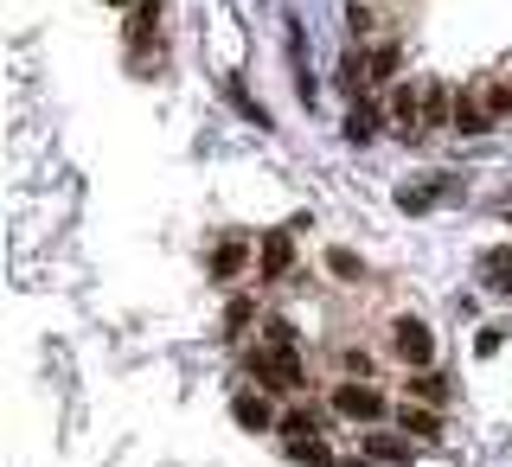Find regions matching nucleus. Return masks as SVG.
I'll return each mask as SVG.
<instances>
[{"label":"nucleus","instance_id":"obj_1","mask_svg":"<svg viewBox=\"0 0 512 467\" xmlns=\"http://www.w3.org/2000/svg\"><path fill=\"white\" fill-rule=\"evenodd\" d=\"M244 365H250V378L263 384V391H301V384H308V372H301V359H295V346H276V340L256 346Z\"/></svg>","mask_w":512,"mask_h":467},{"label":"nucleus","instance_id":"obj_2","mask_svg":"<svg viewBox=\"0 0 512 467\" xmlns=\"http://www.w3.org/2000/svg\"><path fill=\"white\" fill-rule=\"evenodd\" d=\"M391 346H397V359H404V365H416V372L436 365V333H429L423 320H410V314L391 320Z\"/></svg>","mask_w":512,"mask_h":467},{"label":"nucleus","instance_id":"obj_3","mask_svg":"<svg viewBox=\"0 0 512 467\" xmlns=\"http://www.w3.org/2000/svg\"><path fill=\"white\" fill-rule=\"evenodd\" d=\"M384 116H391L397 135H423V84H397L384 96Z\"/></svg>","mask_w":512,"mask_h":467},{"label":"nucleus","instance_id":"obj_4","mask_svg":"<svg viewBox=\"0 0 512 467\" xmlns=\"http://www.w3.org/2000/svg\"><path fill=\"white\" fill-rule=\"evenodd\" d=\"M333 410L352 416V423H378V416H384V397L359 378V384H340V391H333Z\"/></svg>","mask_w":512,"mask_h":467},{"label":"nucleus","instance_id":"obj_5","mask_svg":"<svg viewBox=\"0 0 512 467\" xmlns=\"http://www.w3.org/2000/svg\"><path fill=\"white\" fill-rule=\"evenodd\" d=\"M448 192H455V180H448V173H429V180H404V186H397V205H404V212H429L436 199H448Z\"/></svg>","mask_w":512,"mask_h":467},{"label":"nucleus","instance_id":"obj_6","mask_svg":"<svg viewBox=\"0 0 512 467\" xmlns=\"http://www.w3.org/2000/svg\"><path fill=\"white\" fill-rule=\"evenodd\" d=\"M397 64H404V58H397V39H372V45H365V84H391Z\"/></svg>","mask_w":512,"mask_h":467},{"label":"nucleus","instance_id":"obj_7","mask_svg":"<svg viewBox=\"0 0 512 467\" xmlns=\"http://www.w3.org/2000/svg\"><path fill=\"white\" fill-rule=\"evenodd\" d=\"M231 416H237V429H256V436H263V429H276V410H269L263 391H244V397L231 404Z\"/></svg>","mask_w":512,"mask_h":467},{"label":"nucleus","instance_id":"obj_8","mask_svg":"<svg viewBox=\"0 0 512 467\" xmlns=\"http://www.w3.org/2000/svg\"><path fill=\"white\" fill-rule=\"evenodd\" d=\"M442 122H455V90L423 77V128H442Z\"/></svg>","mask_w":512,"mask_h":467},{"label":"nucleus","instance_id":"obj_9","mask_svg":"<svg viewBox=\"0 0 512 467\" xmlns=\"http://www.w3.org/2000/svg\"><path fill=\"white\" fill-rule=\"evenodd\" d=\"M244 263H250V244H244V237H224V244L212 250V263H205V269H212L218 282H231V276H244Z\"/></svg>","mask_w":512,"mask_h":467},{"label":"nucleus","instance_id":"obj_10","mask_svg":"<svg viewBox=\"0 0 512 467\" xmlns=\"http://www.w3.org/2000/svg\"><path fill=\"white\" fill-rule=\"evenodd\" d=\"M288 269H295V237H288V231H269L263 237V276H288Z\"/></svg>","mask_w":512,"mask_h":467},{"label":"nucleus","instance_id":"obj_11","mask_svg":"<svg viewBox=\"0 0 512 467\" xmlns=\"http://www.w3.org/2000/svg\"><path fill=\"white\" fill-rule=\"evenodd\" d=\"M480 282L500 288V295H512V250H487V256H480Z\"/></svg>","mask_w":512,"mask_h":467},{"label":"nucleus","instance_id":"obj_12","mask_svg":"<svg viewBox=\"0 0 512 467\" xmlns=\"http://www.w3.org/2000/svg\"><path fill=\"white\" fill-rule=\"evenodd\" d=\"M288 461H295V467H327L333 455H327V442H320V436H295V442H288Z\"/></svg>","mask_w":512,"mask_h":467},{"label":"nucleus","instance_id":"obj_13","mask_svg":"<svg viewBox=\"0 0 512 467\" xmlns=\"http://www.w3.org/2000/svg\"><path fill=\"white\" fill-rule=\"evenodd\" d=\"M346 135L352 141H372L378 135V103H359V109H352V116H346Z\"/></svg>","mask_w":512,"mask_h":467},{"label":"nucleus","instance_id":"obj_14","mask_svg":"<svg viewBox=\"0 0 512 467\" xmlns=\"http://www.w3.org/2000/svg\"><path fill=\"white\" fill-rule=\"evenodd\" d=\"M365 455H372V461H410V442L404 436H372V442H365Z\"/></svg>","mask_w":512,"mask_h":467},{"label":"nucleus","instance_id":"obj_15","mask_svg":"<svg viewBox=\"0 0 512 467\" xmlns=\"http://www.w3.org/2000/svg\"><path fill=\"white\" fill-rule=\"evenodd\" d=\"M250 320H256V301H244V295H237V301H224V333H231V340L250 327Z\"/></svg>","mask_w":512,"mask_h":467},{"label":"nucleus","instance_id":"obj_16","mask_svg":"<svg viewBox=\"0 0 512 467\" xmlns=\"http://www.w3.org/2000/svg\"><path fill=\"white\" fill-rule=\"evenodd\" d=\"M314 429H320L314 410H288V416H282V436H288V442H295V436H314Z\"/></svg>","mask_w":512,"mask_h":467},{"label":"nucleus","instance_id":"obj_17","mask_svg":"<svg viewBox=\"0 0 512 467\" xmlns=\"http://www.w3.org/2000/svg\"><path fill=\"white\" fill-rule=\"evenodd\" d=\"M327 269H333V276H340V282L365 276V263H359V256H352V250H327Z\"/></svg>","mask_w":512,"mask_h":467},{"label":"nucleus","instance_id":"obj_18","mask_svg":"<svg viewBox=\"0 0 512 467\" xmlns=\"http://www.w3.org/2000/svg\"><path fill=\"white\" fill-rule=\"evenodd\" d=\"M404 429H416V436H442V423H436V416H423V410H404Z\"/></svg>","mask_w":512,"mask_h":467},{"label":"nucleus","instance_id":"obj_19","mask_svg":"<svg viewBox=\"0 0 512 467\" xmlns=\"http://www.w3.org/2000/svg\"><path fill=\"white\" fill-rule=\"evenodd\" d=\"M109 7H141V0H109Z\"/></svg>","mask_w":512,"mask_h":467}]
</instances>
